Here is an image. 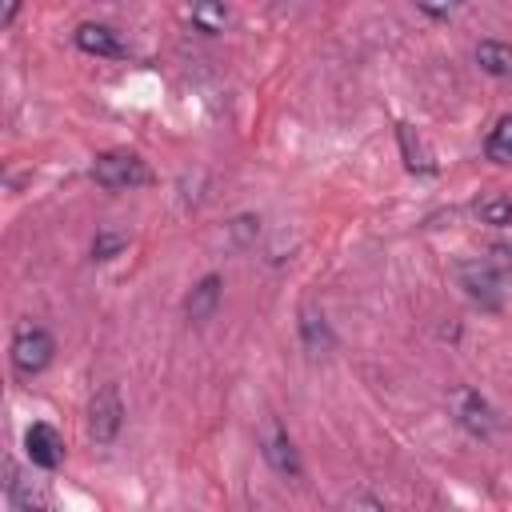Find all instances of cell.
<instances>
[{
    "mask_svg": "<svg viewBox=\"0 0 512 512\" xmlns=\"http://www.w3.org/2000/svg\"><path fill=\"white\" fill-rule=\"evenodd\" d=\"M92 180H96L100 188H108V192H124V188L148 184L152 172H148V164H144L136 152L112 148V152H100V156L92 160Z\"/></svg>",
    "mask_w": 512,
    "mask_h": 512,
    "instance_id": "obj_1",
    "label": "cell"
},
{
    "mask_svg": "<svg viewBox=\"0 0 512 512\" xmlns=\"http://www.w3.org/2000/svg\"><path fill=\"white\" fill-rule=\"evenodd\" d=\"M52 352H56V340H52L44 328H36V324L16 328V336H12V368H16L20 376L44 372V368L52 364Z\"/></svg>",
    "mask_w": 512,
    "mask_h": 512,
    "instance_id": "obj_2",
    "label": "cell"
},
{
    "mask_svg": "<svg viewBox=\"0 0 512 512\" xmlns=\"http://www.w3.org/2000/svg\"><path fill=\"white\" fill-rule=\"evenodd\" d=\"M456 280L468 292V300H476L480 308H500L504 304V280L488 260H460Z\"/></svg>",
    "mask_w": 512,
    "mask_h": 512,
    "instance_id": "obj_3",
    "label": "cell"
},
{
    "mask_svg": "<svg viewBox=\"0 0 512 512\" xmlns=\"http://www.w3.org/2000/svg\"><path fill=\"white\" fill-rule=\"evenodd\" d=\"M120 424H124L120 392H116V384H104V388L92 396V404H88V436H92L96 444H112L116 432H120Z\"/></svg>",
    "mask_w": 512,
    "mask_h": 512,
    "instance_id": "obj_4",
    "label": "cell"
},
{
    "mask_svg": "<svg viewBox=\"0 0 512 512\" xmlns=\"http://www.w3.org/2000/svg\"><path fill=\"white\" fill-rule=\"evenodd\" d=\"M452 408H456V420H460L464 432H472V436H492V428H496V412L488 408V400H484L480 392H472V388H456V392H452Z\"/></svg>",
    "mask_w": 512,
    "mask_h": 512,
    "instance_id": "obj_5",
    "label": "cell"
},
{
    "mask_svg": "<svg viewBox=\"0 0 512 512\" xmlns=\"http://www.w3.org/2000/svg\"><path fill=\"white\" fill-rule=\"evenodd\" d=\"M24 452H28V460L36 464V468H60V460H64V440H60V432L52 428V424H32L28 432H24Z\"/></svg>",
    "mask_w": 512,
    "mask_h": 512,
    "instance_id": "obj_6",
    "label": "cell"
},
{
    "mask_svg": "<svg viewBox=\"0 0 512 512\" xmlns=\"http://www.w3.org/2000/svg\"><path fill=\"white\" fill-rule=\"evenodd\" d=\"M264 460L280 472V476H300L304 472V464H300V452H296V444L288 440V432L280 428V424H272L268 432H264Z\"/></svg>",
    "mask_w": 512,
    "mask_h": 512,
    "instance_id": "obj_7",
    "label": "cell"
},
{
    "mask_svg": "<svg viewBox=\"0 0 512 512\" xmlns=\"http://www.w3.org/2000/svg\"><path fill=\"white\" fill-rule=\"evenodd\" d=\"M220 292H224V280H220L216 272L200 276V280H196V288H192V292H188V300H184V316H188L192 324L212 320V312H216V304H220Z\"/></svg>",
    "mask_w": 512,
    "mask_h": 512,
    "instance_id": "obj_8",
    "label": "cell"
},
{
    "mask_svg": "<svg viewBox=\"0 0 512 512\" xmlns=\"http://www.w3.org/2000/svg\"><path fill=\"white\" fill-rule=\"evenodd\" d=\"M76 44L84 48V52H92V56H124L128 48L120 44V36L108 28V24H80L76 28Z\"/></svg>",
    "mask_w": 512,
    "mask_h": 512,
    "instance_id": "obj_9",
    "label": "cell"
},
{
    "mask_svg": "<svg viewBox=\"0 0 512 512\" xmlns=\"http://www.w3.org/2000/svg\"><path fill=\"white\" fill-rule=\"evenodd\" d=\"M476 64L488 76H512V44H504V40H480L476 44Z\"/></svg>",
    "mask_w": 512,
    "mask_h": 512,
    "instance_id": "obj_10",
    "label": "cell"
},
{
    "mask_svg": "<svg viewBox=\"0 0 512 512\" xmlns=\"http://www.w3.org/2000/svg\"><path fill=\"white\" fill-rule=\"evenodd\" d=\"M396 136H400V148H404V160H408V168L412 172H424V176H432L436 172V160H432V152L424 148V140L408 128V124H396Z\"/></svg>",
    "mask_w": 512,
    "mask_h": 512,
    "instance_id": "obj_11",
    "label": "cell"
},
{
    "mask_svg": "<svg viewBox=\"0 0 512 512\" xmlns=\"http://www.w3.org/2000/svg\"><path fill=\"white\" fill-rule=\"evenodd\" d=\"M8 500L16 504V512H44L40 492H36L32 480H24L16 468H8Z\"/></svg>",
    "mask_w": 512,
    "mask_h": 512,
    "instance_id": "obj_12",
    "label": "cell"
},
{
    "mask_svg": "<svg viewBox=\"0 0 512 512\" xmlns=\"http://www.w3.org/2000/svg\"><path fill=\"white\" fill-rule=\"evenodd\" d=\"M484 152H488V160H496V164H512V116H504V120L488 132Z\"/></svg>",
    "mask_w": 512,
    "mask_h": 512,
    "instance_id": "obj_13",
    "label": "cell"
},
{
    "mask_svg": "<svg viewBox=\"0 0 512 512\" xmlns=\"http://www.w3.org/2000/svg\"><path fill=\"white\" fill-rule=\"evenodd\" d=\"M476 212H480L484 224H496V228H508L512 224V200L508 196H488V200L476 204Z\"/></svg>",
    "mask_w": 512,
    "mask_h": 512,
    "instance_id": "obj_14",
    "label": "cell"
},
{
    "mask_svg": "<svg viewBox=\"0 0 512 512\" xmlns=\"http://www.w3.org/2000/svg\"><path fill=\"white\" fill-rule=\"evenodd\" d=\"M128 248V232H120V228H104V232H96V240H92V256L96 260H112L116 252H124Z\"/></svg>",
    "mask_w": 512,
    "mask_h": 512,
    "instance_id": "obj_15",
    "label": "cell"
},
{
    "mask_svg": "<svg viewBox=\"0 0 512 512\" xmlns=\"http://www.w3.org/2000/svg\"><path fill=\"white\" fill-rule=\"evenodd\" d=\"M224 20H228V12L220 4H196L192 8V24H200L204 32H224Z\"/></svg>",
    "mask_w": 512,
    "mask_h": 512,
    "instance_id": "obj_16",
    "label": "cell"
},
{
    "mask_svg": "<svg viewBox=\"0 0 512 512\" xmlns=\"http://www.w3.org/2000/svg\"><path fill=\"white\" fill-rule=\"evenodd\" d=\"M348 512H388L376 496H368V492H356V496H348Z\"/></svg>",
    "mask_w": 512,
    "mask_h": 512,
    "instance_id": "obj_17",
    "label": "cell"
}]
</instances>
